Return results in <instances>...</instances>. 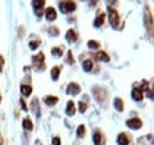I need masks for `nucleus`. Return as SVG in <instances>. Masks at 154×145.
<instances>
[{
    "instance_id": "f257e3e1",
    "label": "nucleus",
    "mask_w": 154,
    "mask_h": 145,
    "mask_svg": "<svg viewBox=\"0 0 154 145\" xmlns=\"http://www.w3.org/2000/svg\"><path fill=\"white\" fill-rule=\"evenodd\" d=\"M59 10L63 12V13H70L72 11L76 10V4L72 2V1H64V2H60L59 4Z\"/></svg>"
},
{
    "instance_id": "f03ea898",
    "label": "nucleus",
    "mask_w": 154,
    "mask_h": 145,
    "mask_svg": "<svg viewBox=\"0 0 154 145\" xmlns=\"http://www.w3.org/2000/svg\"><path fill=\"white\" fill-rule=\"evenodd\" d=\"M109 23L112 24L113 27H117V25L120 24V16L117 13V11H115L114 8L109 7Z\"/></svg>"
},
{
    "instance_id": "7ed1b4c3",
    "label": "nucleus",
    "mask_w": 154,
    "mask_h": 145,
    "mask_svg": "<svg viewBox=\"0 0 154 145\" xmlns=\"http://www.w3.org/2000/svg\"><path fill=\"white\" fill-rule=\"evenodd\" d=\"M44 60H45V56L43 53H39L37 56L33 57V66L36 67V69L42 70L45 68V64H44Z\"/></svg>"
},
{
    "instance_id": "20e7f679",
    "label": "nucleus",
    "mask_w": 154,
    "mask_h": 145,
    "mask_svg": "<svg viewBox=\"0 0 154 145\" xmlns=\"http://www.w3.org/2000/svg\"><path fill=\"white\" fill-rule=\"evenodd\" d=\"M126 124H127V126L129 127V128H133V130H137V128H140V127L142 126V123H141V120L139 118L129 119V120H127Z\"/></svg>"
},
{
    "instance_id": "39448f33",
    "label": "nucleus",
    "mask_w": 154,
    "mask_h": 145,
    "mask_svg": "<svg viewBox=\"0 0 154 145\" xmlns=\"http://www.w3.org/2000/svg\"><path fill=\"white\" fill-rule=\"evenodd\" d=\"M81 91V88H79V86L75 83V82H72V83H69V86H68V88H66V93L68 94H70V95H77L78 93Z\"/></svg>"
},
{
    "instance_id": "423d86ee",
    "label": "nucleus",
    "mask_w": 154,
    "mask_h": 145,
    "mask_svg": "<svg viewBox=\"0 0 154 145\" xmlns=\"http://www.w3.org/2000/svg\"><path fill=\"white\" fill-rule=\"evenodd\" d=\"M45 18L48 19L49 21H52L57 18V14H56V10L54 7H48L46 11H45Z\"/></svg>"
},
{
    "instance_id": "0eeeda50",
    "label": "nucleus",
    "mask_w": 154,
    "mask_h": 145,
    "mask_svg": "<svg viewBox=\"0 0 154 145\" xmlns=\"http://www.w3.org/2000/svg\"><path fill=\"white\" fill-rule=\"evenodd\" d=\"M32 4H33V7H35V10L37 12V16L40 17L43 14V8H44V5H45V1L39 0V1H33Z\"/></svg>"
},
{
    "instance_id": "6e6552de",
    "label": "nucleus",
    "mask_w": 154,
    "mask_h": 145,
    "mask_svg": "<svg viewBox=\"0 0 154 145\" xmlns=\"http://www.w3.org/2000/svg\"><path fill=\"white\" fill-rule=\"evenodd\" d=\"M132 98H133V100H135V101H141L142 98H143V94H142L141 88H134L132 91Z\"/></svg>"
},
{
    "instance_id": "1a4fd4ad",
    "label": "nucleus",
    "mask_w": 154,
    "mask_h": 145,
    "mask_svg": "<svg viewBox=\"0 0 154 145\" xmlns=\"http://www.w3.org/2000/svg\"><path fill=\"white\" fill-rule=\"evenodd\" d=\"M103 23H104V13L103 12H98L96 19L94 20V26L95 27H100V26L103 25Z\"/></svg>"
},
{
    "instance_id": "9d476101",
    "label": "nucleus",
    "mask_w": 154,
    "mask_h": 145,
    "mask_svg": "<svg viewBox=\"0 0 154 145\" xmlns=\"http://www.w3.org/2000/svg\"><path fill=\"white\" fill-rule=\"evenodd\" d=\"M117 144H120V145H128V144H129V139H128V137H127L125 133H121V134H119V137H117Z\"/></svg>"
},
{
    "instance_id": "9b49d317",
    "label": "nucleus",
    "mask_w": 154,
    "mask_h": 145,
    "mask_svg": "<svg viewBox=\"0 0 154 145\" xmlns=\"http://www.w3.org/2000/svg\"><path fill=\"white\" fill-rule=\"evenodd\" d=\"M65 38H66V40H68V42H70V43L75 42V40L77 39L76 32H75L74 30H69V31L66 32V35H65Z\"/></svg>"
},
{
    "instance_id": "f8f14e48",
    "label": "nucleus",
    "mask_w": 154,
    "mask_h": 145,
    "mask_svg": "<svg viewBox=\"0 0 154 145\" xmlns=\"http://www.w3.org/2000/svg\"><path fill=\"white\" fill-rule=\"evenodd\" d=\"M65 112H66V114H68L69 117H72V115L75 114L76 111H75V105H74L72 101H69V102H68V106H66V111H65Z\"/></svg>"
},
{
    "instance_id": "ddd939ff",
    "label": "nucleus",
    "mask_w": 154,
    "mask_h": 145,
    "mask_svg": "<svg viewBox=\"0 0 154 145\" xmlns=\"http://www.w3.org/2000/svg\"><path fill=\"white\" fill-rule=\"evenodd\" d=\"M44 101H45V104H46L48 106H54V105L57 104L58 98L57 96H46Z\"/></svg>"
},
{
    "instance_id": "4468645a",
    "label": "nucleus",
    "mask_w": 154,
    "mask_h": 145,
    "mask_svg": "<svg viewBox=\"0 0 154 145\" xmlns=\"http://www.w3.org/2000/svg\"><path fill=\"white\" fill-rule=\"evenodd\" d=\"M96 58L97 60H100V61H103V62H108V61L110 60V57L106 54L104 51H100V53H97Z\"/></svg>"
},
{
    "instance_id": "2eb2a0df",
    "label": "nucleus",
    "mask_w": 154,
    "mask_h": 145,
    "mask_svg": "<svg viewBox=\"0 0 154 145\" xmlns=\"http://www.w3.org/2000/svg\"><path fill=\"white\" fill-rule=\"evenodd\" d=\"M23 127H24L25 130H27V131H31V130L33 128V124H32V121L30 120V118L24 119V121H23Z\"/></svg>"
},
{
    "instance_id": "dca6fc26",
    "label": "nucleus",
    "mask_w": 154,
    "mask_h": 145,
    "mask_svg": "<svg viewBox=\"0 0 154 145\" xmlns=\"http://www.w3.org/2000/svg\"><path fill=\"white\" fill-rule=\"evenodd\" d=\"M93 142H94V144L95 145L102 144V134H101L100 132H96V133L94 134V137H93Z\"/></svg>"
},
{
    "instance_id": "f3484780",
    "label": "nucleus",
    "mask_w": 154,
    "mask_h": 145,
    "mask_svg": "<svg viewBox=\"0 0 154 145\" xmlns=\"http://www.w3.org/2000/svg\"><path fill=\"white\" fill-rule=\"evenodd\" d=\"M114 106H115V108L117 109V111H120V112L123 111V102H122V100L119 99V98H116L115 99V101H114Z\"/></svg>"
},
{
    "instance_id": "a211bd4d",
    "label": "nucleus",
    "mask_w": 154,
    "mask_h": 145,
    "mask_svg": "<svg viewBox=\"0 0 154 145\" xmlns=\"http://www.w3.org/2000/svg\"><path fill=\"white\" fill-rule=\"evenodd\" d=\"M21 94L25 95V96H29L31 93H32V88L30 86H21Z\"/></svg>"
},
{
    "instance_id": "6ab92c4d",
    "label": "nucleus",
    "mask_w": 154,
    "mask_h": 145,
    "mask_svg": "<svg viewBox=\"0 0 154 145\" xmlns=\"http://www.w3.org/2000/svg\"><path fill=\"white\" fill-rule=\"evenodd\" d=\"M91 68H93V62L90 60H87V61L83 62V69H84V72H89V70H91Z\"/></svg>"
},
{
    "instance_id": "aec40b11",
    "label": "nucleus",
    "mask_w": 154,
    "mask_h": 145,
    "mask_svg": "<svg viewBox=\"0 0 154 145\" xmlns=\"http://www.w3.org/2000/svg\"><path fill=\"white\" fill-rule=\"evenodd\" d=\"M84 134H85V127L84 125H79L77 128V137L82 138V137H84Z\"/></svg>"
},
{
    "instance_id": "412c9836",
    "label": "nucleus",
    "mask_w": 154,
    "mask_h": 145,
    "mask_svg": "<svg viewBox=\"0 0 154 145\" xmlns=\"http://www.w3.org/2000/svg\"><path fill=\"white\" fill-rule=\"evenodd\" d=\"M51 76H52V79L56 81L58 80V77H59V68L58 67H54L52 68V70H51Z\"/></svg>"
},
{
    "instance_id": "4be33fe9",
    "label": "nucleus",
    "mask_w": 154,
    "mask_h": 145,
    "mask_svg": "<svg viewBox=\"0 0 154 145\" xmlns=\"http://www.w3.org/2000/svg\"><path fill=\"white\" fill-rule=\"evenodd\" d=\"M88 47L90 49H97V48H100V43L96 42V40H89L88 42Z\"/></svg>"
},
{
    "instance_id": "5701e85b",
    "label": "nucleus",
    "mask_w": 154,
    "mask_h": 145,
    "mask_svg": "<svg viewBox=\"0 0 154 145\" xmlns=\"http://www.w3.org/2000/svg\"><path fill=\"white\" fill-rule=\"evenodd\" d=\"M39 44H40L39 40H32V42H30V49H31V50L37 49V48L39 47Z\"/></svg>"
},
{
    "instance_id": "b1692460",
    "label": "nucleus",
    "mask_w": 154,
    "mask_h": 145,
    "mask_svg": "<svg viewBox=\"0 0 154 145\" xmlns=\"http://www.w3.org/2000/svg\"><path fill=\"white\" fill-rule=\"evenodd\" d=\"M52 55L56 56V57H60V56L63 55V53H62V50H60L59 48H54V49H52Z\"/></svg>"
},
{
    "instance_id": "393cba45",
    "label": "nucleus",
    "mask_w": 154,
    "mask_h": 145,
    "mask_svg": "<svg viewBox=\"0 0 154 145\" xmlns=\"http://www.w3.org/2000/svg\"><path fill=\"white\" fill-rule=\"evenodd\" d=\"M85 109H87V105H85L84 102H82V101H81V102L78 104V111H79L81 113H84V112H85Z\"/></svg>"
},
{
    "instance_id": "a878e982",
    "label": "nucleus",
    "mask_w": 154,
    "mask_h": 145,
    "mask_svg": "<svg viewBox=\"0 0 154 145\" xmlns=\"http://www.w3.org/2000/svg\"><path fill=\"white\" fill-rule=\"evenodd\" d=\"M66 62L68 63H74V57H72V54H71V51H68V60H66Z\"/></svg>"
},
{
    "instance_id": "bb28decb",
    "label": "nucleus",
    "mask_w": 154,
    "mask_h": 145,
    "mask_svg": "<svg viewBox=\"0 0 154 145\" xmlns=\"http://www.w3.org/2000/svg\"><path fill=\"white\" fill-rule=\"evenodd\" d=\"M52 145H60V139L58 137H55L52 139Z\"/></svg>"
},
{
    "instance_id": "cd10ccee",
    "label": "nucleus",
    "mask_w": 154,
    "mask_h": 145,
    "mask_svg": "<svg viewBox=\"0 0 154 145\" xmlns=\"http://www.w3.org/2000/svg\"><path fill=\"white\" fill-rule=\"evenodd\" d=\"M20 104H21L23 108L25 109V111H27V108H26V105H25V102H24V100H20Z\"/></svg>"
},
{
    "instance_id": "c85d7f7f",
    "label": "nucleus",
    "mask_w": 154,
    "mask_h": 145,
    "mask_svg": "<svg viewBox=\"0 0 154 145\" xmlns=\"http://www.w3.org/2000/svg\"><path fill=\"white\" fill-rule=\"evenodd\" d=\"M2 64H4V60L0 57V72H1V69H2Z\"/></svg>"
},
{
    "instance_id": "c756f323",
    "label": "nucleus",
    "mask_w": 154,
    "mask_h": 145,
    "mask_svg": "<svg viewBox=\"0 0 154 145\" xmlns=\"http://www.w3.org/2000/svg\"><path fill=\"white\" fill-rule=\"evenodd\" d=\"M0 145H2V138H1V136H0Z\"/></svg>"
},
{
    "instance_id": "7c9ffc66",
    "label": "nucleus",
    "mask_w": 154,
    "mask_h": 145,
    "mask_svg": "<svg viewBox=\"0 0 154 145\" xmlns=\"http://www.w3.org/2000/svg\"><path fill=\"white\" fill-rule=\"evenodd\" d=\"M0 100H1V98H0Z\"/></svg>"
}]
</instances>
